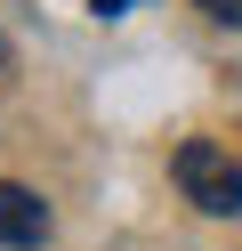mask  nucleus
I'll list each match as a JSON object with an SVG mask.
<instances>
[{
  "label": "nucleus",
  "instance_id": "39448f33",
  "mask_svg": "<svg viewBox=\"0 0 242 251\" xmlns=\"http://www.w3.org/2000/svg\"><path fill=\"white\" fill-rule=\"evenodd\" d=\"M0 81H8V33H0Z\"/></svg>",
  "mask_w": 242,
  "mask_h": 251
},
{
  "label": "nucleus",
  "instance_id": "423d86ee",
  "mask_svg": "<svg viewBox=\"0 0 242 251\" xmlns=\"http://www.w3.org/2000/svg\"><path fill=\"white\" fill-rule=\"evenodd\" d=\"M226 25H242V0H234V17H226Z\"/></svg>",
  "mask_w": 242,
  "mask_h": 251
},
{
  "label": "nucleus",
  "instance_id": "f03ea898",
  "mask_svg": "<svg viewBox=\"0 0 242 251\" xmlns=\"http://www.w3.org/2000/svg\"><path fill=\"white\" fill-rule=\"evenodd\" d=\"M0 243L8 251H41L48 243V202L32 186H16V178H0Z\"/></svg>",
  "mask_w": 242,
  "mask_h": 251
},
{
  "label": "nucleus",
  "instance_id": "f257e3e1",
  "mask_svg": "<svg viewBox=\"0 0 242 251\" xmlns=\"http://www.w3.org/2000/svg\"><path fill=\"white\" fill-rule=\"evenodd\" d=\"M170 178L186 186V202L210 211V219H234L242 211V162L226 146H210V138H186V146L170 154Z\"/></svg>",
  "mask_w": 242,
  "mask_h": 251
},
{
  "label": "nucleus",
  "instance_id": "20e7f679",
  "mask_svg": "<svg viewBox=\"0 0 242 251\" xmlns=\"http://www.w3.org/2000/svg\"><path fill=\"white\" fill-rule=\"evenodd\" d=\"M202 8H210V17H218V25H226V17H234V0H202Z\"/></svg>",
  "mask_w": 242,
  "mask_h": 251
},
{
  "label": "nucleus",
  "instance_id": "7ed1b4c3",
  "mask_svg": "<svg viewBox=\"0 0 242 251\" xmlns=\"http://www.w3.org/2000/svg\"><path fill=\"white\" fill-rule=\"evenodd\" d=\"M89 8H97V17H121V8H129V0H89Z\"/></svg>",
  "mask_w": 242,
  "mask_h": 251
}]
</instances>
